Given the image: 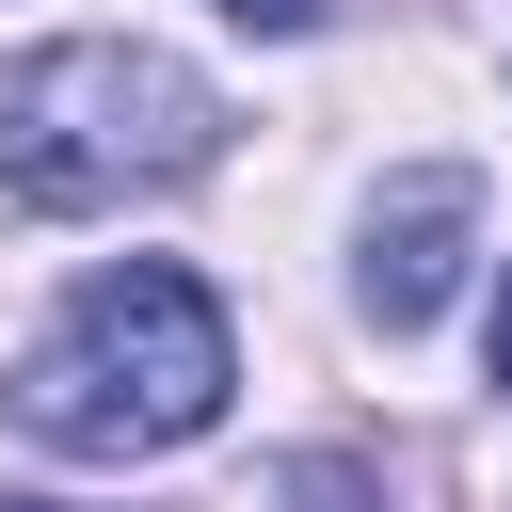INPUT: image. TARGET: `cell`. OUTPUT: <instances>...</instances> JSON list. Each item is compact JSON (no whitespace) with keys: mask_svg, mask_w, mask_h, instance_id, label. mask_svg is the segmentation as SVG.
<instances>
[{"mask_svg":"<svg viewBox=\"0 0 512 512\" xmlns=\"http://www.w3.org/2000/svg\"><path fill=\"white\" fill-rule=\"evenodd\" d=\"M240 384V336L224 304L176 272V256H112L80 272V304L32 336L16 368V432L32 448H80V464H144V448H192Z\"/></svg>","mask_w":512,"mask_h":512,"instance_id":"1","label":"cell"},{"mask_svg":"<svg viewBox=\"0 0 512 512\" xmlns=\"http://www.w3.org/2000/svg\"><path fill=\"white\" fill-rule=\"evenodd\" d=\"M224 160V96L144 32H48L0 64V192L16 208H128Z\"/></svg>","mask_w":512,"mask_h":512,"instance_id":"2","label":"cell"},{"mask_svg":"<svg viewBox=\"0 0 512 512\" xmlns=\"http://www.w3.org/2000/svg\"><path fill=\"white\" fill-rule=\"evenodd\" d=\"M464 256H480V176H464V160H416V176H384V192H368L352 304H368L384 336H416V320H448Z\"/></svg>","mask_w":512,"mask_h":512,"instance_id":"3","label":"cell"},{"mask_svg":"<svg viewBox=\"0 0 512 512\" xmlns=\"http://www.w3.org/2000/svg\"><path fill=\"white\" fill-rule=\"evenodd\" d=\"M288 496H304V512H384V496H368L352 464H288Z\"/></svg>","mask_w":512,"mask_h":512,"instance_id":"4","label":"cell"},{"mask_svg":"<svg viewBox=\"0 0 512 512\" xmlns=\"http://www.w3.org/2000/svg\"><path fill=\"white\" fill-rule=\"evenodd\" d=\"M224 16H240V32H320L336 0H224Z\"/></svg>","mask_w":512,"mask_h":512,"instance_id":"5","label":"cell"},{"mask_svg":"<svg viewBox=\"0 0 512 512\" xmlns=\"http://www.w3.org/2000/svg\"><path fill=\"white\" fill-rule=\"evenodd\" d=\"M496 384H512V272H496Z\"/></svg>","mask_w":512,"mask_h":512,"instance_id":"6","label":"cell"},{"mask_svg":"<svg viewBox=\"0 0 512 512\" xmlns=\"http://www.w3.org/2000/svg\"><path fill=\"white\" fill-rule=\"evenodd\" d=\"M0 512H64V496H0Z\"/></svg>","mask_w":512,"mask_h":512,"instance_id":"7","label":"cell"}]
</instances>
